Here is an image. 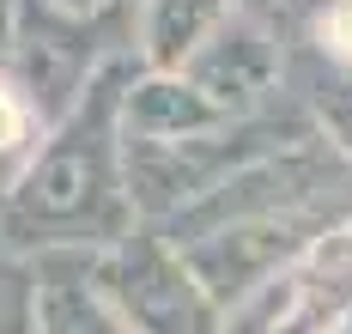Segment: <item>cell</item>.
I'll use <instances>...</instances> for the list:
<instances>
[{
    "mask_svg": "<svg viewBox=\"0 0 352 334\" xmlns=\"http://www.w3.org/2000/svg\"><path fill=\"white\" fill-rule=\"evenodd\" d=\"M140 74L134 49L109 55L98 79L73 98L61 122L43 128L31 158L0 188V237L19 256L55 249H109L122 243L140 213L128 194V152H122V91Z\"/></svg>",
    "mask_w": 352,
    "mask_h": 334,
    "instance_id": "1",
    "label": "cell"
},
{
    "mask_svg": "<svg viewBox=\"0 0 352 334\" xmlns=\"http://www.w3.org/2000/svg\"><path fill=\"white\" fill-rule=\"evenodd\" d=\"M91 274L134 334H225L231 322L164 225L140 219L122 243L91 249Z\"/></svg>",
    "mask_w": 352,
    "mask_h": 334,
    "instance_id": "2",
    "label": "cell"
},
{
    "mask_svg": "<svg viewBox=\"0 0 352 334\" xmlns=\"http://www.w3.org/2000/svg\"><path fill=\"white\" fill-rule=\"evenodd\" d=\"M285 61H292V49L280 37H267L255 19L231 12L207 37V49L182 67V79L195 91H207L225 115H261L285 104Z\"/></svg>",
    "mask_w": 352,
    "mask_h": 334,
    "instance_id": "3",
    "label": "cell"
},
{
    "mask_svg": "<svg viewBox=\"0 0 352 334\" xmlns=\"http://www.w3.org/2000/svg\"><path fill=\"white\" fill-rule=\"evenodd\" d=\"M274 292H280L274 334H346L352 329V225H334L285 280H274Z\"/></svg>",
    "mask_w": 352,
    "mask_h": 334,
    "instance_id": "4",
    "label": "cell"
},
{
    "mask_svg": "<svg viewBox=\"0 0 352 334\" xmlns=\"http://www.w3.org/2000/svg\"><path fill=\"white\" fill-rule=\"evenodd\" d=\"M237 115H225L207 91H195L182 74H134L122 91V140L128 146H170V140H195L212 134Z\"/></svg>",
    "mask_w": 352,
    "mask_h": 334,
    "instance_id": "5",
    "label": "cell"
},
{
    "mask_svg": "<svg viewBox=\"0 0 352 334\" xmlns=\"http://www.w3.org/2000/svg\"><path fill=\"white\" fill-rule=\"evenodd\" d=\"M36 334H134L104 298L85 249L36 256Z\"/></svg>",
    "mask_w": 352,
    "mask_h": 334,
    "instance_id": "6",
    "label": "cell"
},
{
    "mask_svg": "<svg viewBox=\"0 0 352 334\" xmlns=\"http://www.w3.org/2000/svg\"><path fill=\"white\" fill-rule=\"evenodd\" d=\"M225 19H231V0H140L128 19L134 61L146 74H182Z\"/></svg>",
    "mask_w": 352,
    "mask_h": 334,
    "instance_id": "7",
    "label": "cell"
},
{
    "mask_svg": "<svg viewBox=\"0 0 352 334\" xmlns=\"http://www.w3.org/2000/svg\"><path fill=\"white\" fill-rule=\"evenodd\" d=\"M285 98H298L310 110V122L328 134V146L352 164V67L346 61L322 55L316 43L292 49V61H285Z\"/></svg>",
    "mask_w": 352,
    "mask_h": 334,
    "instance_id": "8",
    "label": "cell"
},
{
    "mask_svg": "<svg viewBox=\"0 0 352 334\" xmlns=\"http://www.w3.org/2000/svg\"><path fill=\"white\" fill-rule=\"evenodd\" d=\"M43 128H49V122L36 115L31 91L12 74H0V188L12 183V170L31 158V146L43 140Z\"/></svg>",
    "mask_w": 352,
    "mask_h": 334,
    "instance_id": "9",
    "label": "cell"
},
{
    "mask_svg": "<svg viewBox=\"0 0 352 334\" xmlns=\"http://www.w3.org/2000/svg\"><path fill=\"white\" fill-rule=\"evenodd\" d=\"M328 6H334V0H231V12L255 19V25H261L267 37H280L285 49L316 43V25L328 19Z\"/></svg>",
    "mask_w": 352,
    "mask_h": 334,
    "instance_id": "10",
    "label": "cell"
},
{
    "mask_svg": "<svg viewBox=\"0 0 352 334\" xmlns=\"http://www.w3.org/2000/svg\"><path fill=\"white\" fill-rule=\"evenodd\" d=\"M0 334H36V261L0 237Z\"/></svg>",
    "mask_w": 352,
    "mask_h": 334,
    "instance_id": "11",
    "label": "cell"
},
{
    "mask_svg": "<svg viewBox=\"0 0 352 334\" xmlns=\"http://www.w3.org/2000/svg\"><path fill=\"white\" fill-rule=\"evenodd\" d=\"M316 49L352 67V0H334V6H328V19L316 25Z\"/></svg>",
    "mask_w": 352,
    "mask_h": 334,
    "instance_id": "12",
    "label": "cell"
},
{
    "mask_svg": "<svg viewBox=\"0 0 352 334\" xmlns=\"http://www.w3.org/2000/svg\"><path fill=\"white\" fill-rule=\"evenodd\" d=\"M274 316H280V292L267 286L261 298H249L243 310H237V316L225 322V334H274Z\"/></svg>",
    "mask_w": 352,
    "mask_h": 334,
    "instance_id": "13",
    "label": "cell"
},
{
    "mask_svg": "<svg viewBox=\"0 0 352 334\" xmlns=\"http://www.w3.org/2000/svg\"><path fill=\"white\" fill-rule=\"evenodd\" d=\"M19 25H25V0H0V74H12V55H19Z\"/></svg>",
    "mask_w": 352,
    "mask_h": 334,
    "instance_id": "14",
    "label": "cell"
}]
</instances>
